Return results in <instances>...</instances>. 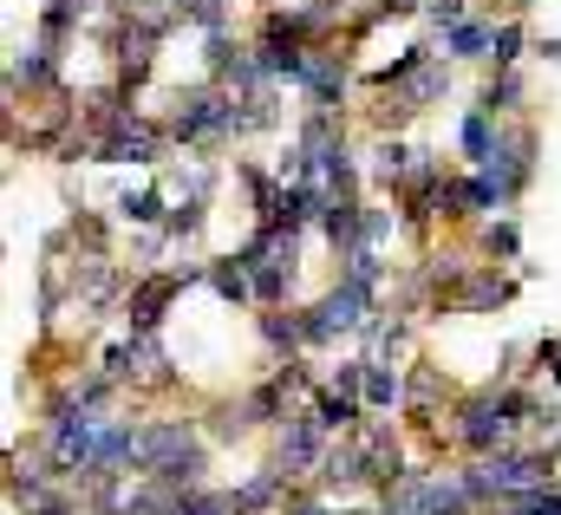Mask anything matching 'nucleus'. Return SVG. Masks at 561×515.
Masks as SVG:
<instances>
[{"mask_svg": "<svg viewBox=\"0 0 561 515\" xmlns=\"http://www.w3.org/2000/svg\"><path fill=\"white\" fill-rule=\"evenodd\" d=\"M307 411L320 417V431H327V437H346V431H359V424L373 417V411H366V398H353V391H340V386H320Z\"/></svg>", "mask_w": 561, "mask_h": 515, "instance_id": "17", "label": "nucleus"}, {"mask_svg": "<svg viewBox=\"0 0 561 515\" xmlns=\"http://www.w3.org/2000/svg\"><path fill=\"white\" fill-rule=\"evenodd\" d=\"M510 300H516V274H510L503 261L477 255L457 281H450V287H444V294H437V307H431V313H503Z\"/></svg>", "mask_w": 561, "mask_h": 515, "instance_id": "5", "label": "nucleus"}, {"mask_svg": "<svg viewBox=\"0 0 561 515\" xmlns=\"http://www.w3.org/2000/svg\"><path fill=\"white\" fill-rule=\"evenodd\" d=\"M379 300H386L379 287H366V281H353V274H333V281H327V294L300 307L307 353H320V346H340V340H359V327L379 313Z\"/></svg>", "mask_w": 561, "mask_h": 515, "instance_id": "2", "label": "nucleus"}, {"mask_svg": "<svg viewBox=\"0 0 561 515\" xmlns=\"http://www.w3.org/2000/svg\"><path fill=\"white\" fill-rule=\"evenodd\" d=\"M366 411H405V373H399V359H373L366 353Z\"/></svg>", "mask_w": 561, "mask_h": 515, "instance_id": "23", "label": "nucleus"}, {"mask_svg": "<svg viewBox=\"0 0 561 515\" xmlns=\"http://www.w3.org/2000/svg\"><path fill=\"white\" fill-rule=\"evenodd\" d=\"M209 287H216V300H222V307L255 313V281H249V267H242L236 255H216V261H209Z\"/></svg>", "mask_w": 561, "mask_h": 515, "instance_id": "25", "label": "nucleus"}, {"mask_svg": "<svg viewBox=\"0 0 561 515\" xmlns=\"http://www.w3.org/2000/svg\"><path fill=\"white\" fill-rule=\"evenodd\" d=\"M203 470H209V437L196 431V417H144L138 477L190 490V483H203Z\"/></svg>", "mask_w": 561, "mask_h": 515, "instance_id": "1", "label": "nucleus"}, {"mask_svg": "<svg viewBox=\"0 0 561 515\" xmlns=\"http://www.w3.org/2000/svg\"><path fill=\"white\" fill-rule=\"evenodd\" d=\"M359 346H366L373 359H405V353H412V313H399V307L379 300V313L359 327Z\"/></svg>", "mask_w": 561, "mask_h": 515, "instance_id": "15", "label": "nucleus"}, {"mask_svg": "<svg viewBox=\"0 0 561 515\" xmlns=\"http://www.w3.org/2000/svg\"><path fill=\"white\" fill-rule=\"evenodd\" d=\"M536 59H549V66H556V59H561V33H549V39H536Z\"/></svg>", "mask_w": 561, "mask_h": 515, "instance_id": "30", "label": "nucleus"}, {"mask_svg": "<svg viewBox=\"0 0 561 515\" xmlns=\"http://www.w3.org/2000/svg\"><path fill=\"white\" fill-rule=\"evenodd\" d=\"M294 496V477L280 470V464H262V470H249L236 490H229V503L236 515H280V503Z\"/></svg>", "mask_w": 561, "mask_h": 515, "instance_id": "12", "label": "nucleus"}, {"mask_svg": "<svg viewBox=\"0 0 561 515\" xmlns=\"http://www.w3.org/2000/svg\"><path fill=\"white\" fill-rule=\"evenodd\" d=\"M477 255L483 261H523V222L503 209V216H483V229H477Z\"/></svg>", "mask_w": 561, "mask_h": 515, "instance_id": "24", "label": "nucleus"}, {"mask_svg": "<svg viewBox=\"0 0 561 515\" xmlns=\"http://www.w3.org/2000/svg\"><path fill=\"white\" fill-rule=\"evenodd\" d=\"M255 333H262L268 359H300V353H307V327H300V307H255Z\"/></svg>", "mask_w": 561, "mask_h": 515, "instance_id": "16", "label": "nucleus"}, {"mask_svg": "<svg viewBox=\"0 0 561 515\" xmlns=\"http://www.w3.org/2000/svg\"><path fill=\"white\" fill-rule=\"evenodd\" d=\"M536 144H542V130L536 118H503V137H496V150H490V176L503 183V196H510V209L523 203V190L536 183Z\"/></svg>", "mask_w": 561, "mask_h": 515, "instance_id": "7", "label": "nucleus"}, {"mask_svg": "<svg viewBox=\"0 0 561 515\" xmlns=\"http://www.w3.org/2000/svg\"><path fill=\"white\" fill-rule=\"evenodd\" d=\"M437 39H444V53H450L457 66H477V59L490 66V39H496V13H483V7H477V13H463V20H450V26H444Z\"/></svg>", "mask_w": 561, "mask_h": 515, "instance_id": "14", "label": "nucleus"}, {"mask_svg": "<svg viewBox=\"0 0 561 515\" xmlns=\"http://www.w3.org/2000/svg\"><path fill=\"white\" fill-rule=\"evenodd\" d=\"M529 359H536L529 373H556V386H561V333H542V340L529 346Z\"/></svg>", "mask_w": 561, "mask_h": 515, "instance_id": "29", "label": "nucleus"}, {"mask_svg": "<svg viewBox=\"0 0 561 515\" xmlns=\"http://www.w3.org/2000/svg\"><path fill=\"white\" fill-rule=\"evenodd\" d=\"M477 105L496 112V118H523V105H529V79H523V66H490Z\"/></svg>", "mask_w": 561, "mask_h": 515, "instance_id": "18", "label": "nucleus"}, {"mask_svg": "<svg viewBox=\"0 0 561 515\" xmlns=\"http://www.w3.org/2000/svg\"><path fill=\"white\" fill-rule=\"evenodd\" d=\"M327 431H320V417L300 404L287 424H275V450H268V464H280L294 483H313V470H320V457H327Z\"/></svg>", "mask_w": 561, "mask_h": 515, "instance_id": "8", "label": "nucleus"}, {"mask_svg": "<svg viewBox=\"0 0 561 515\" xmlns=\"http://www.w3.org/2000/svg\"><path fill=\"white\" fill-rule=\"evenodd\" d=\"M450 66H457L450 53H431V59H424L419 72H412L405 85H392V92H405V99L419 105V118H424L431 105H444V99H450Z\"/></svg>", "mask_w": 561, "mask_h": 515, "instance_id": "21", "label": "nucleus"}, {"mask_svg": "<svg viewBox=\"0 0 561 515\" xmlns=\"http://www.w3.org/2000/svg\"><path fill=\"white\" fill-rule=\"evenodd\" d=\"M313 490L320 496H373V470H366V444H359V431H346V437H333L327 444V457H320V470H313Z\"/></svg>", "mask_w": 561, "mask_h": 515, "instance_id": "10", "label": "nucleus"}, {"mask_svg": "<svg viewBox=\"0 0 561 515\" xmlns=\"http://www.w3.org/2000/svg\"><path fill=\"white\" fill-rule=\"evenodd\" d=\"M320 236H327L333 261L353 255V249H366V196H333V203L320 209Z\"/></svg>", "mask_w": 561, "mask_h": 515, "instance_id": "13", "label": "nucleus"}, {"mask_svg": "<svg viewBox=\"0 0 561 515\" xmlns=\"http://www.w3.org/2000/svg\"><path fill=\"white\" fill-rule=\"evenodd\" d=\"M222 118H229V85L203 72L196 85H183V92L170 99L163 130H170L176 150H222Z\"/></svg>", "mask_w": 561, "mask_h": 515, "instance_id": "4", "label": "nucleus"}, {"mask_svg": "<svg viewBox=\"0 0 561 515\" xmlns=\"http://www.w3.org/2000/svg\"><path fill=\"white\" fill-rule=\"evenodd\" d=\"M477 515H561V483H536V490H516V496H496Z\"/></svg>", "mask_w": 561, "mask_h": 515, "instance_id": "26", "label": "nucleus"}, {"mask_svg": "<svg viewBox=\"0 0 561 515\" xmlns=\"http://www.w3.org/2000/svg\"><path fill=\"white\" fill-rule=\"evenodd\" d=\"M59 46H46L39 33H33V46H20L13 59H7V105H33V99H59Z\"/></svg>", "mask_w": 561, "mask_h": 515, "instance_id": "9", "label": "nucleus"}, {"mask_svg": "<svg viewBox=\"0 0 561 515\" xmlns=\"http://www.w3.org/2000/svg\"><path fill=\"white\" fill-rule=\"evenodd\" d=\"M112 209H118V222H125V229H163V216H170V183H163V176H150L144 190H125Z\"/></svg>", "mask_w": 561, "mask_h": 515, "instance_id": "19", "label": "nucleus"}, {"mask_svg": "<svg viewBox=\"0 0 561 515\" xmlns=\"http://www.w3.org/2000/svg\"><path fill=\"white\" fill-rule=\"evenodd\" d=\"M196 281H209V261H190V267H138V274L125 281V300H118L125 333H163L170 307H176Z\"/></svg>", "mask_w": 561, "mask_h": 515, "instance_id": "3", "label": "nucleus"}, {"mask_svg": "<svg viewBox=\"0 0 561 515\" xmlns=\"http://www.w3.org/2000/svg\"><path fill=\"white\" fill-rule=\"evenodd\" d=\"M92 7H99V0H46V7H39V39L66 53V46L79 39V26L92 20Z\"/></svg>", "mask_w": 561, "mask_h": 515, "instance_id": "22", "label": "nucleus"}, {"mask_svg": "<svg viewBox=\"0 0 561 515\" xmlns=\"http://www.w3.org/2000/svg\"><path fill=\"white\" fill-rule=\"evenodd\" d=\"M496 137H503V118H496V112H483V105H470V112L457 118V157H463L470 170H483V163H490V150H496Z\"/></svg>", "mask_w": 561, "mask_h": 515, "instance_id": "20", "label": "nucleus"}, {"mask_svg": "<svg viewBox=\"0 0 561 515\" xmlns=\"http://www.w3.org/2000/svg\"><path fill=\"white\" fill-rule=\"evenodd\" d=\"M523 53H536L523 13H496V39H490V66H523Z\"/></svg>", "mask_w": 561, "mask_h": 515, "instance_id": "27", "label": "nucleus"}, {"mask_svg": "<svg viewBox=\"0 0 561 515\" xmlns=\"http://www.w3.org/2000/svg\"><path fill=\"white\" fill-rule=\"evenodd\" d=\"M170 515H236V503H229V490L190 483V490H176V503H170Z\"/></svg>", "mask_w": 561, "mask_h": 515, "instance_id": "28", "label": "nucleus"}, {"mask_svg": "<svg viewBox=\"0 0 561 515\" xmlns=\"http://www.w3.org/2000/svg\"><path fill=\"white\" fill-rule=\"evenodd\" d=\"M419 144H405V130H373V144H366V183L373 190H399L412 170H419Z\"/></svg>", "mask_w": 561, "mask_h": 515, "instance_id": "11", "label": "nucleus"}, {"mask_svg": "<svg viewBox=\"0 0 561 515\" xmlns=\"http://www.w3.org/2000/svg\"><path fill=\"white\" fill-rule=\"evenodd\" d=\"M176 144H170V130H163V118H150V112H125L118 125L99 137V150H92V163H138V170H157L163 157H170Z\"/></svg>", "mask_w": 561, "mask_h": 515, "instance_id": "6", "label": "nucleus"}]
</instances>
